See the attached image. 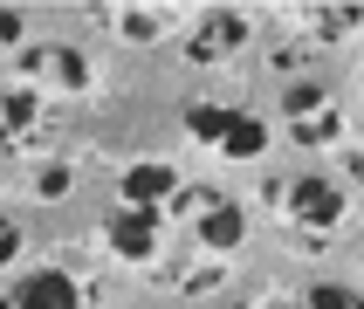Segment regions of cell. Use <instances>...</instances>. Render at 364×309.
Returning <instances> with one entry per match:
<instances>
[{
	"mask_svg": "<svg viewBox=\"0 0 364 309\" xmlns=\"http://www.w3.org/2000/svg\"><path fill=\"white\" fill-rule=\"evenodd\" d=\"M186 131L206 138L213 151H227V158H262L268 151V124L247 117V110H220V103H186Z\"/></svg>",
	"mask_w": 364,
	"mask_h": 309,
	"instance_id": "obj_1",
	"label": "cell"
},
{
	"mask_svg": "<svg viewBox=\"0 0 364 309\" xmlns=\"http://www.w3.org/2000/svg\"><path fill=\"white\" fill-rule=\"evenodd\" d=\"M275 206L289 213V227H296L303 241H323V234H337V220H344V193H337V179H316V172L289 179L282 193H275Z\"/></svg>",
	"mask_w": 364,
	"mask_h": 309,
	"instance_id": "obj_2",
	"label": "cell"
},
{
	"mask_svg": "<svg viewBox=\"0 0 364 309\" xmlns=\"http://www.w3.org/2000/svg\"><path fill=\"white\" fill-rule=\"evenodd\" d=\"M179 213H193V241L200 247H213V254H234V247L247 241V213L234 200H227V193H186L179 185Z\"/></svg>",
	"mask_w": 364,
	"mask_h": 309,
	"instance_id": "obj_3",
	"label": "cell"
},
{
	"mask_svg": "<svg viewBox=\"0 0 364 309\" xmlns=\"http://www.w3.org/2000/svg\"><path fill=\"white\" fill-rule=\"evenodd\" d=\"M337 131H344L337 90H323V82H296V90H289V138H296V144H330Z\"/></svg>",
	"mask_w": 364,
	"mask_h": 309,
	"instance_id": "obj_4",
	"label": "cell"
},
{
	"mask_svg": "<svg viewBox=\"0 0 364 309\" xmlns=\"http://www.w3.org/2000/svg\"><path fill=\"white\" fill-rule=\"evenodd\" d=\"M110 247H117L124 261H159V247H165V213L110 206Z\"/></svg>",
	"mask_w": 364,
	"mask_h": 309,
	"instance_id": "obj_5",
	"label": "cell"
},
{
	"mask_svg": "<svg viewBox=\"0 0 364 309\" xmlns=\"http://www.w3.org/2000/svg\"><path fill=\"white\" fill-rule=\"evenodd\" d=\"M0 309H82V282L62 275V268H35V275H21V282L7 288Z\"/></svg>",
	"mask_w": 364,
	"mask_h": 309,
	"instance_id": "obj_6",
	"label": "cell"
},
{
	"mask_svg": "<svg viewBox=\"0 0 364 309\" xmlns=\"http://www.w3.org/2000/svg\"><path fill=\"white\" fill-rule=\"evenodd\" d=\"M172 200H179V172H172V165H131V172H124L117 179V206H144V213H165V220H172Z\"/></svg>",
	"mask_w": 364,
	"mask_h": 309,
	"instance_id": "obj_7",
	"label": "cell"
},
{
	"mask_svg": "<svg viewBox=\"0 0 364 309\" xmlns=\"http://www.w3.org/2000/svg\"><path fill=\"white\" fill-rule=\"evenodd\" d=\"M241 41H247V14L220 7V14H206L200 28H193V41H186V55H193V62H220V55H234Z\"/></svg>",
	"mask_w": 364,
	"mask_h": 309,
	"instance_id": "obj_8",
	"label": "cell"
},
{
	"mask_svg": "<svg viewBox=\"0 0 364 309\" xmlns=\"http://www.w3.org/2000/svg\"><path fill=\"white\" fill-rule=\"evenodd\" d=\"M28 82H55V90H90V62L76 48H28Z\"/></svg>",
	"mask_w": 364,
	"mask_h": 309,
	"instance_id": "obj_9",
	"label": "cell"
},
{
	"mask_svg": "<svg viewBox=\"0 0 364 309\" xmlns=\"http://www.w3.org/2000/svg\"><path fill=\"white\" fill-rule=\"evenodd\" d=\"M35 117H41L35 90H28V82H7V90H0V144H21L35 131Z\"/></svg>",
	"mask_w": 364,
	"mask_h": 309,
	"instance_id": "obj_10",
	"label": "cell"
},
{
	"mask_svg": "<svg viewBox=\"0 0 364 309\" xmlns=\"http://www.w3.org/2000/svg\"><path fill=\"white\" fill-rule=\"evenodd\" d=\"M303 309H358V288H350V282H309L303 288Z\"/></svg>",
	"mask_w": 364,
	"mask_h": 309,
	"instance_id": "obj_11",
	"label": "cell"
},
{
	"mask_svg": "<svg viewBox=\"0 0 364 309\" xmlns=\"http://www.w3.org/2000/svg\"><path fill=\"white\" fill-rule=\"evenodd\" d=\"M14 261H21V227L7 220V213H0V275H7Z\"/></svg>",
	"mask_w": 364,
	"mask_h": 309,
	"instance_id": "obj_12",
	"label": "cell"
},
{
	"mask_svg": "<svg viewBox=\"0 0 364 309\" xmlns=\"http://www.w3.org/2000/svg\"><path fill=\"white\" fill-rule=\"evenodd\" d=\"M14 41H21V14H14V7H0V48H14Z\"/></svg>",
	"mask_w": 364,
	"mask_h": 309,
	"instance_id": "obj_13",
	"label": "cell"
},
{
	"mask_svg": "<svg viewBox=\"0 0 364 309\" xmlns=\"http://www.w3.org/2000/svg\"><path fill=\"white\" fill-rule=\"evenodd\" d=\"M296 309H303V303H296Z\"/></svg>",
	"mask_w": 364,
	"mask_h": 309,
	"instance_id": "obj_14",
	"label": "cell"
}]
</instances>
